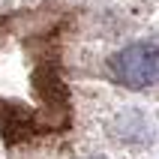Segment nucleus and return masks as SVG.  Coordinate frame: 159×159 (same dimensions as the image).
<instances>
[{
    "label": "nucleus",
    "mask_w": 159,
    "mask_h": 159,
    "mask_svg": "<svg viewBox=\"0 0 159 159\" xmlns=\"http://www.w3.org/2000/svg\"><path fill=\"white\" fill-rule=\"evenodd\" d=\"M114 78L129 90H144L150 84H159V45L135 42L111 60Z\"/></svg>",
    "instance_id": "obj_1"
}]
</instances>
